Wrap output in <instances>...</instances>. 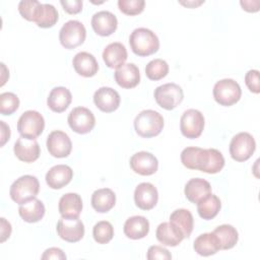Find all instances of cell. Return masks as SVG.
I'll list each match as a JSON object with an SVG mask.
<instances>
[{"label":"cell","instance_id":"6da1fadb","mask_svg":"<svg viewBox=\"0 0 260 260\" xmlns=\"http://www.w3.org/2000/svg\"><path fill=\"white\" fill-rule=\"evenodd\" d=\"M181 161L187 169L198 170L207 174H216L224 167V157L215 148L186 147L181 152Z\"/></svg>","mask_w":260,"mask_h":260},{"label":"cell","instance_id":"7a4b0ae2","mask_svg":"<svg viewBox=\"0 0 260 260\" xmlns=\"http://www.w3.org/2000/svg\"><path fill=\"white\" fill-rule=\"evenodd\" d=\"M132 52L140 57H146L156 53L159 49V40L150 29L145 27L135 28L129 38Z\"/></svg>","mask_w":260,"mask_h":260},{"label":"cell","instance_id":"3957f363","mask_svg":"<svg viewBox=\"0 0 260 260\" xmlns=\"http://www.w3.org/2000/svg\"><path fill=\"white\" fill-rule=\"evenodd\" d=\"M164 128L162 116L153 110H144L134 119V129L143 138H150L158 135Z\"/></svg>","mask_w":260,"mask_h":260},{"label":"cell","instance_id":"277c9868","mask_svg":"<svg viewBox=\"0 0 260 260\" xmlns=\"http://www.w3.org/2000/svg\"><path fill=\"white\" fill-rule=\"evenodd\" d=\"M40 191V183L37 177L31 175H24L16 179L9 189L11 199L17 204H23L34 198Z\"/></svg>","mask_w":260,"mask_h":260},{"label":"cell","instance_id":"5b68a950","mask_svg":"<svg viewBox=\"0 0 260 260\" xmlns=\"http://www.w3.org/2000/svg\"><path fill=\"white\" fill-rule=\"evenodd\" d=\"M212 93L217 104L224 107H231L240 101L242 89L239 83L234 79L224 78L214 84Z\"/></svg>","mask_w":260,"mask_h":260},{"label":"cell","instance_id":"8992f818","mask_svg":"<svg viewBox=\"0 0 260 260\" xmlns=\"http://www.w3.org/2000/svg\"><path fill=\"white\" fill-rule=\"evenodd\" d=\"M45 128V119L37 111L28 110L21 114L17 121V131L20 136L36 139L39 137Z\"/></svg>","mask_w":260,"mask_h":260},{"label":"cell","instance_id":"52a82bcc","mask_svg":"<svg viewBox=\"0 0 260 260\" xmlns=\"http://www.w3.org/2000/svg\"><path fill=\"white\" fill-rule=\"evenodd\" d=\"M153 95L156 104L160 108L168 111L174 110L182 103L184 99V92L182 87L173 82L165 83L157 86L154 89Z\"/></svg>","mask_w":260,"mask_h":260},{"label":"cell","instance_id":"ba28073f","mask_svg":"<svg viewBox=\"0 0 260 260\" xmlns=\"http://www.w3.org/2000/svg\"><path fill=\"white\" fill-rule=\"evenodd\" d=\"M86 38V29L78 20H69L63 24L59 31L61 45L68 50L75 49L82 45Z\"/></svg>","mask_w":260,"mask_h":260},{"label":"cell","instance_id":"9c48e42d","mask_svg":"<svg viewBox=\"0 0 260 260\" xmlns=\"http://www.w3.org/2000/svg\"><path fill=\"white\" fill-rule=\"evenodd\" d=\"M256 149L254 137L248 132H240L236 134L230 143V154L236 161H246L249 159Z\"/></svg>","mask_w":260,"mask_h":260},{"label":"cell","instance_id":"30bf717a","mask_svg":"<svg viewBox=\"0 0 260 260\" xmlns=\"http://www.w3.org/2000/svg\"><path fill=\"white\" fill-rule=\"evenodd\" d=\"M180 129L182 134L189 138H198L204 129L203 114L195 109L185 111L180 120Z\"/></svg>","mask_w":260,"mask_h":260},{"label":"cell","instance_id":"8fae6325","mask_svg":"<svg viewBox=\"0 0 260 260\" xmlns=\"http://www.w3.org/2000/svg\"><path fill=\"white\" fill-rule=\"evenodd\" d=\"M69 127L78 134L90 132L95 125V118L92 112L84 107L74 108L67 118Z\"/></svg>","mask_w":260,"mask_h":260},{"label":"cell","instance_id":"7c38bea8","mask_svg":"<svg viewBox=\"0 0 260 260\" xmlns=\"http://www.w3.org/2000/svg\"><path fill=\"white\" fill-rule=\"evenodd\" d=\"M58 236L69 243H76L84 236V224L78 217L66 218L61 217L57 222Z\"/></svg>","mask_w":260,"mask_h":260},{"label":"cell","instance_id":"4fadbf2b","mask_svg":"<svg viewBox=\"0 0 260 260\" xmlns=\"http://www.w3.org/2000/svg\"><path fill=\"white\" fill-rule=\"evenodd\" d=\"M47 149L54 157H67L71 152L72 142L65 132L54 130L47 137Z\"/></svg>","mask_w":260,"mask_h":260},{"label":"cell","instance_id":"5bb4252c","mask_svg":"<svg viewBox=\"0 0 260 260\" xmlns=\"http://www.w3.org/2000/svg\"><path fill=\"white\" fill-rule=\"evenodd\" d=\"M120 94L112 87H100L93 94L94 105L98 109L105 113H112L116 111L120 106Z\"/></svg>","mask_w":260,"mask_h":260},{"label":"cell","instance_id":"9a60e30c","mask_svg":"<svg viewBox=\"0 0 260 260\" xmlns=\"http://www.w3.org/2000/svg\"><path fill=\"white\" fill-rule=\"evenodd\" d=\"M130 167L132 171L138 175L150 176L157 171L158 161L152 153L139 151L131 156Z\"/></svg>","mask_w":260,"mask_h":260},{"label":"cell","instance_id":"2e32d148","mask_svg":"<svg viewBox=\"0 0 260 260\" xmlns=\"http://www.w3.org/2000/svg\"><path fill=\"white\" fill-rule=\"evenodd\" d=\"M158 200L157 189L151 183L143 182L137 185L134 191V202L142 210L152 209Z\"/></svg>","mask_w":260,"mask_h":260},{"label":"cell","instance_id":"e0dca14e","mask_svg":"<svg viewBox=\"0 0 260 260\" xmlns=\"http://www.w3.org/2000/svg\"><path fill=\"white\" fill-rule=\"evenodd\" d=\"M91 26L96 35L109 37L117 29L118 20L114 13L107 10H102L92 15Z\"/></svg>","mask_w":260,"mask_h":260},{"label":"cell","instance_id":"ac0fdd59","mask_svg":"<svg viewBox=\"0 0 260 260\" xmlns=\"http://www.w3.org/2000/svg\"><path fill=\"white\" fill-rule=\"evenodd\" d=\"M13 151L15 156L24 162H32L37 160L41 154V148L38 141L22 136L15 141Z\"/></svg>","mask_w":260,"mask_h":260},{"label":"cell","instance_id":"d6986e66","mask_svg":"<svg viewBox=\"0 0 260 260\" xmlns=\"http://www.w3.org/2000/svg\"><path fill=\"white\" fill-rule=\"evenodd\" d=\"M73 178V171L67 165L52 167L46 174V183L52 189H61L68 185Z\"/></svg>","mask_w":260,"mask_h":260},{"label":"cell","instance_id":"ffe728a7","mask_svg":"<svg viewBox=\"0 0 260 260\" xmlns=\"http://www.w3.org/2000/svg\"><path fill=\"white\" fill-rule=\"evenodd\" d=\"M72 65L76 73L83 77H92L99 70V63L95 57L88 52L77 53L73 57Z\"/></svg>","mask_w":260,"mask_h":260},{"label":"cell","instance_id":"44dd1931","mask_svg":"<svg viewBox=\"0 0 260 260\" xmlns=\"http://www.w3.org/2000/svg\"><path fill=\"white\" fill-rule=\"evenodd\" d=\"M114 77L118 85L123 88H133L140 82L139 69L133 63L123 64L116 69Z\"/></svg>","mask_w":260,"mask_h":260},{"label":"cell","instance_id":"7402d4cb","mask_svg":"<svg viewBox=\"0 0 260 260\" xmlns=\"http://www.w3.org/2000/svg\"><path fill=\"white\" fill-rule=\"evenodd\" d=\"M127 58V50L125 46L119 42L109 44L103 52V60L109 68L118 69L125 64Z\"/></svg>","mask_w":260,"mask_h":260},{"label":"cell","instance_id":"603a6c76","mask_svg":"<svg viewBox=\"0 0 260 260\" xmlns=\"http://www.w3.org/2000/svg\"><path fill=\"white\" fill-rule=\"evenodd\" d=\"M58 208L62 217H79L82 211V199L77 193H66L60 198Z\"/></svg>","mask_w":260,"mask_h":260},{"label":"cell","instance_id":"cb8c5ba5","mask_svg":"<svg viewBox=\"0 0 260 260\" xmlns=\"http://www.w3.org/2000/svg\"><path fill=\"white\" fill-rule=\"evenodd\" d=\"M155 236L159 243L171 247L178 246L185 239L182 232L170 221L159 223L156 229Z\"/></svg>","mask_w":260,"mask_h":260},{"label":"cell","instance_id":"d4e9b609","mask_svg":"<svg viewBox=\"0 0 260 260\" xmlns=\"http://www.w3.org/2000/svg\"><path fill=\"white\" fill-rule=\"evenodd\" d=\"M72 101V94L70 90L64 86L54 87L47 99V105L50 110L55 113L64 112Z\"/></svg>","mask_w":260,"mask_h":260},{"label":"cell","instance_id":"484cf974","mask_svg":"<svg viewBox=\"0 0 260 260\" xmlns=\"http://www.w3.org/2000/svg\"><path fill=\"white\" fill-rule=\"evenodd\" d=\"M184 193L190 202L197 203L202 198L211 193V186L209 182L204 179L193 178L186 183Z\"/></svg>","mask_w":260,"mask_h":260},{"label":"cell","instance_id":"4316f807","mask_svg":"<svg viewBox=\"0 0 260 260\" xmlns=\"http://www.w3.org/2000/svg\"><path fill=\"white\" fill-rule=\"evenodd\" d=\"M123 230L127 238L139 240L147 236L149 232V221L142 215H134L125 221Z\"/></svg>","mask_w":260,"mask_h":260},{"label":"cell","instance_id":"83f0119b","mask_svg":"<svg viewBox=\"0 0 260 260\" xmlns=\"http://www.w3.org/2000/svg\"><path fill=\"white\" fill-rule=\"evenodd\" d=\"M45 212V205L38 198H34L23 204H20L18 208L19 216L29 223L40 221L44 217Z\"/></svg>","mask_w":260,"mask_h":260},{"label":"cell","instance_id":"f1b7e54d","mask_svg":"<svg viewBox=\"0 0 260 260\" xmlns=\"http://www.w3.org/2000/svg\"><path fill=\"white\" fill-rule=\"evenodd\" d=\"M91 206L100 212L106 213L110 211L116 204V195L109 188H102L95 190L91 195Z\"/></svg>","mask_w":260,"mask_h":260},{"label":"cell","instance_id":"f546056e","mask_svg":"<svg viewBox=\"0 0 260 260\" xmlns=\"http://www.w3.org/2000/svg\"><path fill=\"white\" fill-rule=\"evenodd\" d=\"M193 248L200 256H211L220 250L216 236L212 233H205L198 236L193 244Z\"/></svg>","mask_w":260,"mask_h":260},{"label":"cell","instance_id":"4dcf8cb0","mask_svg":"<svg viewBox=\"0 0 260 260\" xmlns=\"http://www.w3.org/2000/svg\"><path fill=\"white\" fill-rule=\"evenodd\" d=\"M196 204H197V211L199 216L206 220L214 218L218 214L221 208V203L219 198L212 193H209L207 196L202 198Z\"/></svg>","mask_w":260,"mask_h":260},{"label":"cell","instance_id":"1f68e13d","mask_svg":"<svg viewBox=\"0 0 260 260\" xmlns=\"http://www.w3.org/2000/svg\"><path fill=\"white\" fill-rule=\"evenodd\" d=\"M170 222L175 224L183 234L184 238H189L194 225V218L192 213L185 208H179L170 215Z\"/></svg>","mask_w":260,"mask_h":260},{"label":"cell","instance_id":"d6a6232c","mask_svg":"<svg viewBox=\"0 0 260 260\" xmlns=\"http://www.w3.org/2000/svg\"><path fill=\"white\" fill-rule=\"evenodd\" d=\"M213 234L216 236L220 250H229L236 246L239 240V234L237 230L231 224L218 225Z\"/></svg>","mask_w":260,"mask_h":260},{"label":"cell","instance_id":"836d02e7","mask_svg":"<svg viewBox=\"0 0 260 260\" xmlns=\"http://www.w3.org/2000/svg\"><path fill=\"white\" fill-rule=\"evenodd\" d=\"M43 6L44 4L37 0H21L18 3V11L24 19L37 23L41 17Z\"/></svg>","mask_w":260,"mask_h":260},{"label":"cell","instance_id":"e575fe53","mask_svg":"<svg viewBox=\"0 0 260 260\" xmlns=\"http://www.w3.org/2000/svg\"><path fill=\"white\" fill-rule=\"evenodd\" d=\"M169 73V65L162 59H153L147 63L145 74L150 80H160Z\"/></svg>","mask_w":260,"mask_h":260},{"label":"cell","instance_id":"d590c367","mask_svg":"<svg viewBox=\"0 0 260 260\" xmlns=\"http://www.w3.org/2000/svg\"><path fill=\"white\" fill-rule=\"evenodd\" d=\"M92 237L98 244H108L114 237V228L107 220L99 221L92 229Z\"/></svg>","mask_w":260,"mask_h":260},{"label":"cell","instance_id":"8d00e7d4","mask_svg":"<svg viewBox=\"0 0 260 260\" xmlns=\"http://www.w3.org/2000/svg\"><path fill=\"white\" fill-rule=\"evenodd\" d=\"M59 18L57 9L52 4H44L41 17L37 21V25L42 28H49L54 26Z\"/></svg>","mask_w":260,"mask_h":260},{"label":"cell","instance_id":"74e56055","mask_svg":"<svg viewBox=\"0 0 260 260\" xmlns=\"http://www.w3.org/2000/svg\"><path fill=\"white\" fill-rule=\"evenodd\" d=\"M19 107V99L13 92H3L0 94V112L7 116L13 114Z\"/></svg>","mask_w":260,"mask_h":260},{"label":"cell","instance_id":"f35d334b","mask_svg":"<svg viewBox=\"0 0 260 260\" xmlns=\"http://www.w3.org/2000/svg\"><path fill=\"white\" fill-rule=\"evenodd\" d=\"M144 0H119L118 7L121 12L127 15H137L144 9Z\"/></svg>","mask_w":260,"mask_h":260},{"label":"cell","instance_id":"ab89813d","mask_svg":"<svg viewBox=\"0 0 260 260\" xmlns=\"http://www.w3.org/2000/svg\"><path fill=\"white\" fill-rule=\"evenodd\" d=\"M245 83L250 91L254 93H259V71L256 69L249 70L245 75Z\"/></svg>","mask_w":260,"mask_h":260},{"label":"cell","instance_id":"60d3db41","mask_svg":"<svg viewBox=\"0 0 260 260\" xmlns=\"http://www.w3.org/2000/svg\"><path fill=\"white\" fill-rule=\"evenodd\" d=\"M146 258L148 260H155V259H164L169 260L172 259V255L168 249L160 247V246H150L147 250Z\"/></svg>","mask_w":260,"mask_h":260},{"label":"cell","instance_id":"b9f144b4","mask_svg":"<svg viewBox=\"0 0 260 260\" xmlns=\"http://www.w3.org/2000/svg\"><path fill=\"white\" fill-rule=\"evenodd\" d=\"M60 3L63 9L69 14H76L82 10L81 0H61Z\"/></svg>","mask_w":260,"mask_h":260},{"label":"cell","instance_id":"7bdbcfd3","mask_svg":"<svg viewBox=\"0 0 260 260\" xmlns=\"http://www.w3.org/2000/svg\"><path fill=\"white\" fill-rule=\"evenodd\" d=\"M42 259L46 260V259H58V260H64L66 259V255L65 253L60 249V248H56V247H52L47 249L44 254L42 255Z\"/></svg>","mask_w":260,"mask_h":260},{"label":"cell","instance_id":"ee69618b","mask_svg":"<svg viewBox=\"0 0 260 260\" xmlns=\"http://www.w3.org/2000/svg\"><path fill=\"white\" fill-rule=\"evenodd\" d=\"M0 221H1V239H0V242L3 243L10 237L12 228H11L10 222L7 221L4 217H1Z\"/></svg>","mask_w":260,"mask_h":260},{"label":"cell","instance_id":"f6af8a7d","mask_svg":"<svg viewBox=\"0 0 260 260\" xmlns=\"http://www.w3.org/2000/svg\"><path fill=\"white\" fill-rule=\"evenodd\" d=\"M243 9L248 12H256L259 10V1H240Z\"/></svg>","mask_w":260,"mask_h":260},{"label":"cell","instance_id":"bcb514c9","mask_svg":"<svg viewBox=\"0 0 260 260\" xmlns=\"http://www.w3.org/2000/svg\"><path fill=\"white\" fill-rule=\"evenodd\" d=\"M0 125H1V146H3L6 143V141H8L10 138V128L4 121H0Z\"/></svg>","mask_w":260,"mask_h":260},{"label":"cell","instance_id":"7dc6e473","mask_svg":"<svg viewBox=\"0 0 260 260\" xmlns=\"http://www.w3.org/2000/svg\"><path fill=\"white\" fill-rule=\"evenodd\" d=\"M204 1H199V2H194V1H191V2H180L182 5H185V6H187V7H196V6H198V5H200V4H202Z\"/></svg>","mask_w":260,"mask_h":260}]
</instances>
